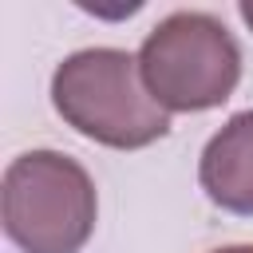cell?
<instances>
[{
	"instance_id": "5",
	"label": "cell",
	"mask_w": 253,
	"mask_h": 253,
	"mask_svg": "<svg viewBox=\"0 0 253 253\" xmlns=\"http://www.w3.org/2000/svg\"><path fill=\"white\" fill-rule=\"evenodd\" d=\"M213 253H253V245H221V249H213Z\"/></svg>"
},
{
	"instance_id": "1",
	"label": "cell",
	"mask_w": 253,
	"mask_h": 253,
	"mask_svg": "<svg viewBox=\"0 0 253 253\" xmlns=\"http://www.w3.org/2000/svg\"><path fill=\"white\" fill-rule=\"evenodd\" d=\"M51 103L71 130L111 150H142L170 130V115L142 83L138 55L123 47L71 51L51 75Z\"/></svg>"
},
{
	"instance_id": "6",
	"label": "cell",
	"mask_w": 253,
	"mask_h": 253,
	"mask_svg": "<svg viewBox=\"0 0 253 253\" xmlns=\"http://www.w3.org/2000/svg\"><path fill=\"white\" fill-rule=\"evenodd\" d=\"M237 12H241V20H245V24H249V28H253V4H249V0H245V4H241V8H237Z\"/></svg>"
},
{
	"instance_id": "4",
	"label": "cell",
	"mask_w": 253,
	"mask_h": 253,
	"mask_svg": "<svg viewBox=\"0 0 253 253\" xmlns=\"http://www.w3.org/2000/svg\"><path fill=\"white\" fill-rule=\"evenodd\" d=\"M198 182L217 210L253 217V107L229 115L210 134L198 158Z\"/></svg>"
},
{
	"instance_id": "2",
	"label": "cell",
	"mask_w": 253,
	"mask_h": 253,
	"mask_svg": "<svg viewBox=\"0 0 253 253\" xmlns=\"http://www.w3.org/2000/svg\"><path fill=\"white\" fill-rule=\"evenodd\" d=\"M0 217L20 253H79L95 233L99 194L71 154L24 150L4 170Z\"/></svg>"
},
{
	"instance_id": "3",
	"label": "cell",
	"mask_w": 253,
	"mask_h": 253,
	"mask_svg": "<svg viewBox=\"0 0 253 253\" xmlns=\"http://www.w3.org/2000/svg\"><path fill=\"white\" fill-rule=\"evenodd\" d=\"M138 71L166 115H198L221 107L237 91L241 47L217 16L170 12L146 32L138 47Z\"/></svg>"
}]
</instances>
